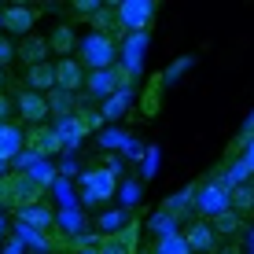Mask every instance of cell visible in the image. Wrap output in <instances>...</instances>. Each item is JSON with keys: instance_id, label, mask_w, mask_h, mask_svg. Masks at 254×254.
<instances>
[{"instance_id": "20", "label": "cell", "mask_w": 254, "mask_h": 254, "mask_svg": "<svg viewBox=\"0 0 254 254\" xmlns=\"http://www.w3.org/2000/svg\"><path fill=\"white\" fill-rule=\"evenodd\" d=\"M74 118H77V126H81V133H92L103 122V115H96V111H81V115H74Z\"/></svg>"}, {"instance_id": "28", "label": "cell", "mask_w": 254, "mask_h": 254, "mask_svg": "<svg viewBox=\"0 0 254 254\" xmlns=\"http://www.w3.org/2000/svg\"><path fill=\"white\" fill-rule=\"evenodd\" d=\"M243 166H247V170H254V140H251V147H247V159H243Z\"/></svg>"}, {"instance_id": "16", "label": "cell", "mask_w": 254, "mask_h": 254, "mask_svg": "<svg viewBox=\"0 0 254 254\" xmlns=\"http://www.w3.org/2000/svg\"><path fill=\"white\" fill-rule=\"evenodd\" d=\"M155 254H191V247H188L185 232H166L159 240V251H155Z\"/></svg>"}, {"instance_id": "1", "label": "cell", "mask_w": 254, "mask_h": 254, "mask_svg": "<svg viewBox=\"0 0 254 254\" xmlns=\"http://www.w3.org/2000/svg\"><path fill=\"white\" fill-rule=\"evenodd\" d=\"M81 59L92 70H111L118 63V48H115V41H111L107 33H89V37L81 41Z\"/></svg>"}, {"instance_id": "14", "label": "cell", "mask_w": 254, "mask_h": 254, "mask_svg": "<svg viewBox=\"0 0 254 254\" xmlns=\"http://www.w3.org/2000/svg\"><path fill=\"white\" fill-rule=\"evenodd\" d=\"M74 45H77V33L70 30V26H56V30H52V37H48V48L56 52V56H63V59H70Z\"/></svg>"}, {"instance_id": "23", "label": "cell", "mask_w": 254, "mask_h": 254, "mask_svg": "<svg viewBox=\"0 0 254 254\" xmlns=\"http://www.w3.org/2000/svg\"><path fill=\"white\" fill-rule=\"evenodd\" d=\"M74 11L77 15H96L100 11V0H74Z\"/></svg>"}, {"instance_id": "8", "label": "cell", "mask_w": 254, "mask_h": 254, "mask_svg": "<svg viewBox=\"0 0 254 254\" xmlns=\"http://www.w3.org/2000/svg\"><path fill=\"white\" fill-rule=\"evenodd\" d=\"M185 240H188V247H191V251H199V254H214L217 229H214V225H206V221H195V225H188V229H185Z\"/></svg>"}, {"instance_id": "9", "label": "cell", "mask_w": 254, "mask_h": 254, "mask_svg": "<svg viewBox=\"0 0 254 254\" xmlns=\"http://www.w3.org/2000/svg\"><path fill=\"white\" fill-rule=\"evenodd\" d=\"M19 115L26 118V122H33V126H41L52 111H48V96H41V92H30L26 89L22 96H19Z\"/></svg>"}, {"instance_id": "24", "label": "cell", "mask_w": 254, "mask_h": 254, "mask_svg": "<svg viewBox=\"0 0 254 254\" xmlns=\"http://www.w3.org/2000/svg\"><path fill=\"white\" fill-rule=\"evenodd\" d=\"M122 107H126V92H118V96H111V103H107V115H103V118H115L118 115V111Z\"/></svg>"}, {"instance_id": "6", "label": "cell", "mask_w": 254, "mask_h": 254, "mask_svg": "<svg viewBox=\"0 0 254 254\" xmlns=\"http://www.w3.org/2000/svg\"><path fill=\"white\" fill-rule=\"evenodd\" d=\"M85 185V199L89 203H100V199H111V191H115V173L111 170H92L81 177Z\"/></svg>"}, {"instance_id": "19", "label": "cell", "mask_w": 254, "mask_h": 254, "mask_svg": "<svg viewBox=\"0 0 254 254\" xmlns=\"http://www.w3.org/2000/svg\"><path fill=\"white\" fill-rule=\"evenodd\" d=\"M48 111L70 118V92H48Z\"/></svg>"}, {"instance_id": "7", "label": "cell", "mask_w": 254, "mask_h": 254, "mask_svg": "<svg viewBox=\"0 0 254 254\" xmlns=\"http://www.w3.org/2000/svg\"><path fill=\"white\" fill-rule=\"evenodd\" d=\"M85 89H89L92 96H100V100H111V96L122 92V81H118L115 66L111 70H92V74L85 77Z\"/></svg>"}, {"instance_id": "29", "label": "cell", "mask_w": 254, "mask_h": 254, "mask_svg": "<svg viewBox=\"0 0 254 254\" xmlns=\"http://www.w3.org/2000/svg\"><path fill=\"white\" fill-rule=\"evenodd\" d=\"M77 254H103V251H96V247H81Z\"/></svg>"}, {"instance_id": "17", "label": "cell", "mask_w": 254, "mask_h": 254, "mask_svg": "<svg viewBox=\"0 0 254 254\" xmlns=\"http://www.w3.org/2000/svg\"><path fill=\"white\" fill-rule=\"evenodd\" d=\"M56 133H59V140H63V147H77V140L85 136V133H81V126H77V118H74V115L59 122V126H56Z\"/></svg>"}, {"instance_id": "18", "label": "cell", "mask_w": 254, "mask_h": 254, "mask_svg": "<svg viewBox=\"0 0 254 254\" xmlns=\"http://www.w3.org/2000/svg\"><path fill=\"white\" fill-rule=\"evenodd\" d=\"M19 217H22L26 225H37V229H45V225L52 221V214H48L45 206H37V203H33V206H26V210H19Z\"/></svg>"}, {"instance_id": "5", "label": "cell", "mask_w": 254, "mask_h": 254, "mask_svg": "<svg viewBox=\"0 0 254 254\" xmlns=\"http://www.w3.org/2000/svg\"><path fill=\"white\" fill-rule=\"evenodd\" d=\"M56 89L74 96L77 89H85V70L77 59H59L56 63Z\"/></svg>"}, {"instance_id": "12", "label": "cell", "mask_w": 254, "mask_h": 254, "mask_svg": "<svg viewBox=\"0 0 254 254\" xmlns=\"http://www.w3.org/2000/svg\"><path fill=\"white\" fill-rule=\"evenodd\" d=\"M48 52H52L48 41H45V37H33V33H30V37L19 45V59H26L30 66H37V63H48Z\"/></svg>"}, {"instance_id": "26", "label": "cell", "mask_w": 254, "mask_h": 254, "mask_svg": "<svg viewBox=\"0 0 254 254\" xmlns=\"http://www.w3.org/2000/svg\"><path fill=\"white\" fill-rule=\"evenodd\" d=\"M103 254H129V247H126L122 240H111V243H107V251H103Z\"/></svg>"}, {"instance_id": "4", "label": "cell", "mask_w": 254, "mask_h": 254, "mask_svg": "<svg viewBox=\"0 0 254 254\" xmlns=\"http://www.w3.org/2000/svg\"><path fill=\"white\" fill-rule=\"evenodd\" d=\"M33 22H37V7L11 4V7H4V11H0V26H4V30H11V33H26V37H30Z\"/></svg>"}, {"instance_id": "2", "label": "cell", "mask_w": 254, "mask_h": 254, "mask_svg": "<svg viewBox=\"0 0 254 254\" xmlns=\"http://www.w3.org/2000/svg\"><path fill=\"white\" fill-rule=\"evenodd\" d=\"M151 19H155L151 0H122L118 4V22L126 26V30H147Z\"/></svg>"}, {"instance_id": "25", "label": "cell", "mask_w": 254, "mask_h": 254, "mask_svg": "<svg viewBox=\"0 0 254 254\" xmlns=\"http://www.w3.org/2000/svg\"><path fill=\"white\" fill-rule=\"evenodd\" d=\"M11 107H15V103L7 100L4 92H0V126H4V118H7V115H11Z\"/></svg>"}, {"instance_id": "30", "label": "cell", "mask_w": 254, "mask_h": 254, "mask_svg": "<svg viewBox=\"0 0 254 254\" xmlns=\"http://www.w3.org/2000/svg\"><path fill=\"white\" fill-rule=\"evenodd\" d=\"M4 229H7V225H4V217H0V240H4Z\"/></svg>"}, {"instance_id": "27", "label": "cell", "mask_w": 254, "mask_h": 254, "mask_svg": "<svg viewBox=\"0 0 254 254\" xmlns=\"http://www.w3.org/2000/svg\"><path fill=\"white\" fill-rule=\"evenodd\" d=\"M4 254H22V240H19V236H15V240L4 247Z\"/></svg>"}, {"instance_id": "21", "label": "cell", "mask_w": 254, "mask_h": 254, "mask_svg": "<svg viewBox=\"0 0 254 254\" xmlns=\"http://www.w3.org/2000/svg\"><path fill=\"white\" fill-rule=\"evenodd\" d=\"M11 59H15V45H11V37H7V33H0V70L11 63Z\"/></svg>"}, {"instance_id": "11", "label": "cell", "mask_w": 254, "mask_h": 254, "mask_svg": "<svg viewBox=\"0 0 254 254\" xmlns=\"http://www.w3.org/2000/svg\"><path fill=\"white\" fill-rule=\"evenodd\" d=\"M26 85H30V92H52L56 89V63H37L26 70Z\"/></svg>"}, {"instance_id": "10", "label": "cell", "mask_w": 254, "mask_h": 254, "mask_svg": "<svg viewBox=\"0 0 254 254\" xmlns=\"http://www.w3.org/2000/svg\"><path fill=\"white\" fill-rule=\"evenodd\" d=\"M199 210H203L206 217H221L225 210H229V191H225L221 185L199 188Z\"/></svg>"}, {"instance_id": "15", "label": "cell", "mask_w": 254, "mask_h": 254, "mask_svg": "<svg viewBox=\"0 0 254 254\" xmlns=\"http://www.w3.org/2000/svg\"><path fill=\"white\" fill-rule=\"evenodd\" d=\"M229 210H232V214H251V210H254V191L247 185H236L229 191Z\"/></svg>"}, {"instance_id": "31", "label": "cell", "mask_w": 254, "mask_h": 254, "mask_svg": "<svg viewBox=\"0 0 254 254\" xmlns=\"http://www.w3.org/2000/svg\"><path fill=\"white\" fill-rule=\"evenodd\" d=\"M0 89H4V70H0Z\"/></svg>"}, {"instance_id": "22", "label": "cell", "mask_w": 254, "mask_h": 254, "mask_svg": "<svg viewBox=\"0 0 254 254\" xmlns=\"http://www.w3.org/2000/svg\"><path fill=\"white\" fill-rule=\"evenodd\" d=\"M240 229V217L232 214V210H225L221 217H217V232H236Z\"/></svg>"}, {"instance_id": "3", "label": "cell", "mask_w": 254, "mask_h": 254, "mask_svg": "<svg viewBox=\"0 0 254 254\" xmlns=\"http://www.w3.org/2000/svg\"><path fill=\"white\" fill-rule=\"evenodd\" d=\"M26 147H30L37 159H48V155L63 151V140H59L56 126H33L30 133H26Z\"/></svg>"}, {"instance_id": "13", "label": "cell", "mask_w": 254, "mask_h": 254, "mask_svg": "<svg viewBox=\"0 0 254 254\" xmlns=\"http://www.w3.org/2000/svg\"><path fill=\"white\" fill-rule=\"evenodd\" d=\"M19 147H26V133H19V126H0V162L19 155Z\"/></svg>"}]
</instances>
